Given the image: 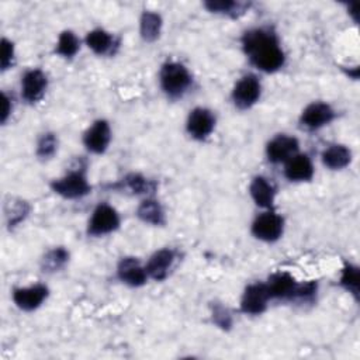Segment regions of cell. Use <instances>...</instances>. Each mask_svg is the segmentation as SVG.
Wrapping results in <instances>:
<instances>
[{"mask_svg": "<svg viewBox=\"0 0 360 360\" xmlns=\"http://www.w3.org/2000/svg\"><path fill=\"white\" fill-rule=\"evenodd\" d=\"M211 316H212V322L224 329V330H228L231 326H232V315L231 312L228 311L226 307H224L222 304L219 302H215L212 305V309H211Z\"/></svg>", "mask_w": 360, "mask_h": 360, "instance_id": "cell-30", "label": "cell"}, {"mask_svg": "<svg viewBox=\"0 0 360 360\" xmlns=\"http://www.w3.org/2000/svg\"><path fill=\"white\" fill-rule=\"evenodd\" d=\"M69 262V252L59 246L48 250L42 260H41V269L44 273H55L65 267V264Z\"/></svg>", "mask_w": 360, "mask_h": 360, "instance_id": "cell-25", "label": "cell"}, {"mask_svg": "<svg viewBox=\"0 0 360 360\" xmlns=\"http://www.w3.org/2000/svg\"><path fill=\"white\" fill-rule=\"evenodd\" d=\"M249 193L257 207L264 210H270L273 207L276 198V187L271 181H269V179L256 176L249 186Z\"/></svg>", "mask_w": 360, "mask_h": 360, "instance_id": "cell-18", "label": "cell"}, {"mask_svg": "<svg viewBox=\"0 0 360 360\" xmlns=\"http://www.w3.org/2000/svg\"><path fill=\"white\" fill-rule=\"evenodd\" d=\"M298 139L285 134L276 135L266 145V156L271 163H285L290 158L298 153Z\"/></svg>", "mask_w": 360, "mask_h": 360, "instance_id": "cell-11", "label": "cell"}, {"mask_svg": "<svg viewBox=\"0 0 360 360\" xmlns=\"http://www.w3.org/2000/svg\"><path fill=\"white\" fill-rule=\"evenodd\" d=\"M266 287L270 300H284V301H312L316 294V283H297V280L287 271H278L269 277Z\"/></svg>", "mask_w": 360, "mask_h": 360, "instance_id": "cell-2", "label": "cell"}, {"mask_svg": "<svg viewBox=\"0 0 360 360\" xmlns=\"http://www.w3.org/2000/svg\"><path fill=\"white\" fill-rule=\"evenodd\" d=\"M360 271H359V267L356 264H352V263H346L342 269V273H340V285L347 291L350 292L356 300L359 298V287H360Z\"/></svg>", "mask_w": 360, "mask_h": 360, "instance_id": "cell-27", "label": "cell"}, {"mask_svg": "<svg viewBox=\"0 0 360 360\" xmlns=\"http://www.w3.org/2000/svg\"><path fill=\"white\" fill-rule=\"evenodd\" d=\"M115 187L127 193H131L134 195H141V194H149L155 191L156 183L139 173H129L122 180H120Z\"/></svg>", "mask_w": 360, "mask_h": 360, "instance_id": "cell-21", "label": "cell"}, {"mask_svg": "<svg viewBox=\"0 0 360 360\" xmlns=\"http://www.w3.org/2000/svg\"><path fill=\"white\" fill-rule=\"evenodd\" d=\"M262 94V84L256 75H245L242 76L233 86L232 90V101L236 108L248 110L253 107Z\"/></svg>", "mask_w": 360, "mask_h": 360, "instance_id": "cell-6", "label": "cell"}, {"mask_svg": "<svg viewBox=\"0 0 360 360\" xmlns=\"http://www.w3.org/2000/svg\"><path fill=\"white\" fill-rule=\"evenodd\" d=\"M284 176L290 181H309L314 176L312 160L308 155H294L285 162Z\"/></svg>", "mask_w": 360, "mask_h": 360, "instance_id": "cell-17", "label": "cell"}, {"mask_svg": "<svg viewBox=\"0 0 360 360\" xmlns=\"http://www.w3.org/2000/svg\"><path fill=\"white\" fill-rule=\"evenodd\" d=\"M335 110L328 104L322 101H314L308 104L300 117V124L309 131L319 129L328 124H330L335 120Z\"/></svg>", "mask_w": 360, "mask_h": 360, "instance_id": "cell-9", "label": "cell"}, {"mask_svg": "<svg viewBox=\"0 0 360 360\" xmlns=\"http://www.w3.org/2000/svg\"><path fill=\"white\" fill-rule=\"evenodd\" d=\"M11 111H13V100L7 96V93L3 91V111H1V122L3 124H6Z\"/></svg>", "mask_w": 360, "mask_h": 360, "instance_id": "cell-32", "label": "cell"}, {"mask_svg": "<svg viewBox=\"0 0 360 360\" xmlns=\"http://www.w3.org/2000/svg\"><path fill=\"white\" fill-rule=\"evenodd\" d=\"M321 159L328 169L340 170V169H345L352 162V152L345 145L333 143L323 149Z\"/></svg>", "mask_w": 360, "mask_h": 360, "instance_id": "cell-20", "label": "cell"}, {"mask_svg": "<svg viewBox=\"0 0 360 360\" xmlns=\"http://www.w3.org/2000/svg\"><path fill=\"white\" fill-rule=\"evenodd\" d=\"M215 128V115L211 110L195 107L190 111L186 122V129L193 139L204 141Z\"/></svg>", "mask_w": 360, "mask_h": 360, "instance_id": "cell-8", "label": "cell"}, {"mask_svg": "<svg viewBox=\"0 0 360 360\" xmlns=\"http://www.w3.org/2000/svg\"><path fill=\"white\" fill-rule=\"evenodd\" d=\"M136 217L145 224L160 226L166 222V215L162 204L155 198H145L136 208Z\"/></svg>", "mask_w": 360, "mask_h": 360, "instance_id": "cell-22", "label": "cell"}, {"mask_svg": "<svg viewBox=\"0 0 360 360\" xmlns=\"http://www.w3.org/2000/svg\"><path fill=\"white\" fill-rule=\"evenodd\" d=\"M252 235L263 242H276L284 231V219L277 212L267 210L257 215L252 222Z\"/></svg>", "mask_w": 360, "mask_h": 360, "instance_id": "cell-5", "label": "cell"}, {"mask_svg": "<svg viewBox=\"0 0 360 360\" xmlns=\"http://www.w3.org/2000/svg\"><path fill=\"white\" fill-rule=\"evenodd\" d=\"M4 212H6V218H7L8 226L13 228V226L18 225L21 221H24V218L30 212V205L25 201H22V200L11 198V201L6 204Z\"/></svg>", "mask_w": 360, "mask_h": 360, "instance_id": "cell-28", "label": "cell"}, {"mask_svg": "<svg viewBox=\"0 0 360 360\" xmlns=\"http://www.w3.org/2000/svg\"><path fill=\"white\" fill-rule=\"evenodd\" d=\"M111 141V128L105 120L94 121L83 135V143L91 153L101 155L107 150Z\"/></svg>", "mask_w": 360, "mask_h": 360, "instance_id": "cell-13", "label": "cell"}, {"mask_svg": "<svg viewBox=\"0 0 360 360\" xmlns=\"http://www.w3.org/2000/svg\"><path fill=\"white\" fill-rule=\"evenodd\" d=\"M240 44L249 62L264 73H274L285 63L278 37L270 28L260 27L245 31Z\"/></svg>", "mask_w": 360, "mask_h": 360, "instance_id": "cell-1", "label": "cell"}, {"mask_svg": "<svg viewBox=\"0 0 360 360\" xmlns=\"http://www.w3.org/2000/svg\"><path fill=\"white\" fill-rule=\"evenodd\" d=\"M84 42L96 55L100 56L112 55L118 46L114 35L103 28H96L87 32Z\"/></svg>", "mask_w": 360, "mask_h": 360, "instance_id": "cell-19", "label": "cell"}, {"mask_svg": "<svg viewBox=\"0 0 360 360\" xmlns=\"http://www.w3.org/2000/svg\"><path fill=\"white\" fill-rule=\"evenodd\" d=\"M48 89V77L41 69H30L21 77V96L30 103H38Z\"/></svg>", "mask_w": 360, "mask_h": 360, "instance_id": "cell-12", "label": "cell"}, {"mask_svg": "<svg viewBox=\"0 0 360 360\" xmlns=\"http://www.w3.org/2000/svg\"><path fill=\"white\" fill-rule=\"evenodd\" d=\"M159 82L167 97L179 98L191 87L193 77L183 63L166 62L160 68Z\"/></svg>", "mask_w": 360, "mask_h": 360, "instance_id": "cell-3", "label": "cell"}, {"mask_svg": "<svg viewBox=\"0 0 360 360\" xmlns=\"http://www.w3.org/2000/svg\"><path fill=\"white\" fill-rule=\"evenodd\" d=\"M58 150V136L53 132H45L37 142V156L42 160L51 159Z\"/></svg>", "mask_w": 360, "mask_h": 360, "instance_id": "cell-29", "label": "cell"}, {"mask_svg": "<svg viewBox=\"0 0 360 360\" xmlns=\"http://www.w3.org/2000/svg\"><path fill=\"white\" fill-rule=\"evenodd\" d=\"M49 290L45 284H34L13 290V301L22 311H34L39 308L48 298Z\"/></svg>", "mask_w": 360, "mask_h": 360, "instance_id": "cell-14", "label": "cell"}, {"mask_svg": "<svg viewBox=\"0 0 360 360\" xmlns=\"http://www.w3.org/2000/svg\"><path fill=\"white\" fill-rule=\"evenodd\" d=\"M174 260H176V253L173 249L163 248L156 250L145 264L148 277L156 281L165 280L169 276V271L174 264Z\"/></svg>", "mask_w": 360, "mask_h": 360, "instance_id": "cell-16", "label": "cell"}, {"mask_svg": "<svg viewBox=\"0 0 360 360\" xmlns=\"http://www.w3.org/2000/svg\"><path fill=\"white\" fill-rule=\"evenodd\" d=\"M204 6L211 13L224 14L232 18L242 15L249 8V4L242 1H233V0H210V1H205Z\"/></svg>", "mask_w": 360, "mask_h": 360, "instance_id": "cell-24", "label": "cell"}, {"mask_svg": "<svg viewBox=\"0 0 360 360\" xmlns=\"http://www.w3.org/2000/svg\"><path fill=\"white\" fill-rule=\"evenodd\" d=\"M269 300L266 283L249 284L240 298V311L246 315H260L266 311Z\"/></svg>", "mask_w": 360, "mask_h": 360, "instance_id": "cell-10", "label": "cell"}, {"mask_svg": "<svg viewBox=\"0 0 360 360\" xmlns=\"http://www.w3.org/2000/svg\"><path fill=\"white\" fill-rule=\"evenodd\" d=\"M162 17L155 11H143L139 20V34L143 41L153 42L159 38L162 31Z\"/></svg>", "mask_w": 360, "mask_h": 360, "instance_id": "cell-23", "label": "cell"}, {"mask_svg": "<svg viewBox=\"0 0 360 360\" xmlns=\"http://www.w3.org/2000/svg\"><path fill=\"white\" fill-rule=\"evenodd\" d=\"M79 48H80V39L77 38V35L73 31L66 30L60 32L55 46V52L65 59H72L77 53Z\"/></svg>", "mask_w": 360, "mask_h": 360, "instance_id": "cell-26", "label": "cell"}, {"mask_svg": "<svg viewBox=\"0 0 360 360\" xmlns=\"http://www.w3.org/2000/svg\"><path fill=\"white\" fill-rule=\"evenodd\" d=\"M120 226V215L117 210L108 204H98L87 224V233L91 236H104Z\"/></svg>", "mask_w": 360, "mask_h": 360, "instance_id": "cell-7", "label": "cell"}, {"mask_svg": "<svg viewBox=\"0 0 360 360\" xmlns=\"http://www.w3.org/2000/svg\"><path fill=\"white\" fill-rule=\"evenodd\" d=\"M14 45L7 38L1 39V70H7L14 65Z\"/></svg>", "mask_w": 360, "mask_h": 360, "instance_id": "cell-31", "label": "cell"}, {"mask_svg": "<svg viewBox=\"0 0 360 360\" xmlns=\"http://www.w3.org/2000/svg\"><path fill=\"white\" fill-rule=\"evenodd\" d=\"M118 278L129 287H141L148 280L146 267L141 264L136 257H122L117 266Z\"/></svg>", "mask_w": 360, "mask_h": 360, "instance_id": "cell-15", "label": "cell"}, {"mask_svg": "<svg viewBox=\"0 0 360 360\" xmlns=\"http://www.w3.org/2000/svg\"><path fill=\"white\" fill-rule=\"evenodd\" d=\"M51 188L53 193L68 200L82 198L91 193V186L83 167H75L69 170L65 176L55 179L51 183Z\"/></svg>", "mask_w": 360, "mask_h": 360, "instance_id": "cell-4", "label": "cell"}]
</instances>
